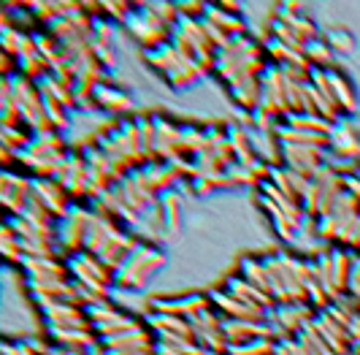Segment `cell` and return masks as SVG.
Segmentation results:
<instances>
[{
	"mask_svg": "<svg viewBox=\"0 0 360 355\" xmlns=\"http://www.w3.org/2000/svg\"><path fill=\"white\" fill-rule=\"evenodd\" d=\"M165 263V255H162L158 247H152V244H141V247L133 252V258L127 261L125 266L120 268L117 274H114V282L122 285V287H144L149 282V277L162 268Z\"/></svg>",
	"mask_w": 360,
	"mask_h": 355,
	"instance_id": "6da1fadb",
	"label": "cell"
},
{
	"mask_svg": "<svg viewBox=\"0 0 360 355\" xmlns=\"http://www.w3.org/2000/svg\"><path fill=\"white\" fill-rule=\"evenodd\" d=\"M282 152H285V163H288L290 171H295V174H301V177L314 179L317 177V171L325 168V149L282 144Z\"/></svg>",
	"mask_w": 360,
	"mask_h": 355,
	"instance_id": "7a4b0ae2",
	"label": "cell"
},
{
	"mask_svg": "<svg viewBox=\"0 0 360 355\" xmlns=\"http://www.w3.org/2000/svg\"><path fill=\"white\" fill-rule=\"evenodd\" d=\"M0 198L6 204V209L11 214H25L33 198V182L30 179L14 177V174H3L0 179Z\"/></svg>",
	"mask_w": 360,
	"mask_h": 355,
	"instance_id": "3957f363",
	"label": "cell"
},
{
	"mask_svg": "<svg viewBox=\"0 0 360 355\" xmlns=\"http://www.w3.org/2000/svg\"><path fill=\"white\" fill-rule=\"evenodd\" d=\"M33 193L44 204V209L52 214V220H57V217L65 220L68 217V190L57 179H36Z\"/></svg>",
	"mask_w": 360,
	"mask_h": 355,
	"instance_id": "277c9868",
	"label": "cell"
},
{
	"mask_svg": "<svg viewBox=\"0 0 360 355\" xmlns=\"http://www.w3.org/2000/svg\"><path fill=\"white\" fill-rule=\"evenodd\" d=\"M330 147L342 158H360V130L347 120H336L330 130Z\"/></svg>",
	"mask_w": 360,
	"mask_h": 355,
	"instance_id": "5b68a950",
	"label": "cell"
},
{
	"mask_svg": "<svg viewBox=\"0 0 360 355\" xmlns=\"http://www.w3.org/2000/svg\"><path fill=\"white\" fill-rule=\"evenodd\" d=\"M328 79H330V89H333V98H336V106L342 114H352L358 108V95L352 82L336 68H328Z\"/></svg>",
	"mask_w": 360,
	"mask_h": 355,
	"instance_id": "8992f818",
	"label": "cell"
},
{
	"mask_svg": "<svg viewBox=\"0 0 360 355\" xmlns=\"http://www.w3.org/2000/svg\"><path fill=\"white\" fill-rule=\"evenodd\" d=\"M87 223H90V214L84 209H73L65 220H63V244L68 249H79L84 247V233H87Z\"/></svg>",
	"mask_w": 360,
	"mask_h": 355,
	"instance_id": "52a82bcc",
	"label": "cell"
},
{
	"mask_svg": "<svg viewBox=\"0 0 360 355\" xmlns=\"http://www.w3.org/2000/svg\"><path fill=\"white\" fill-rule=\"evenodd\" d=\"M212 304H217V309L225 312L231 320H255V323H260V318H263V309H255V306L241 304L238 299H233L228 290L214 293V296H212Z\"/></svg>",
	"mask_w": 360,
	"mask_h": 355,
	"instance_id": "ba28073f",
	"label": "cell"
},
{
	"mask_svg": "<svg viewBox=\"0 0 360 355\" xmlns=\"http://www.w3.org/2000/svg\"><path fill=\"white\" fill-rule=\"evenodd\" d=\"M247 282L252 285V287H257L260 293H266L269 299H274V290H271V277H269V268H266V263L260 261H252V258H244L241 261V271H238Z\"/></svg>",
	"mask_w": 360,
	"mask_h": 355,
	"instance_id": "9c48e42d",
	"label": "cell"
},
{
	"mask_svg": "<svg viewBox=\"0 0 360 355\" xmlns=\"http://www.w3.org/2000/svg\"><path fill=\"white\" fill-rule=\"evenodd\" d=\"M95 104L101 108H108V111H127V108L133 106V101H130V95H127L125 89L106 87V85H101V87L95 89Z\"/></svg>",
	"mask_w": 360,
	"mask_h": 355,
	"instance_id": "30bf717a",
	"label": "cell"
},
{
	"mask_svg": "<svg viewBox=\"0 0 360 355\" xmlns=\"http://www.w3.org/2000/svg\"><path fill=\"white\" fill-rule=\"evenodd\" d=\"M333 255V285H336V290H339V296L349 290V282H352V271H355V261H352V255H347L342 249H336V252H330Z\"/></svg>",
	"mask_w": 360,
	"mask_h": 355,
	"instance_id": "8fae6325",
	"label": "cell"
},
{
	"mask_svg": "<svg viewBox=\"0 0 360 355\" xmlns=\"http://www.w3.org/2000/svg\"><path fill=\"white\" fill-rule=\"evenodd\" d=\"M288 125L304 130V133H311V136H325V139H330V130H333V123H328L317 114H292L288 117Z\"/></svg>",
	"mask_w": 360,
	"mask_h": 355,
	"instance_id": "7c38bea8",
	"label": "cell"
},
{
	"mask_svg": "<svg viewBox=\"0 0 360 355\" xmlns=\"http://www.w3.org/2000/svg\"><path fill=\"white\" fill-rule=\"evenodd\" d=\"M139 130H141V147H144V158L149 160L152 155H158V117H136Z\"/></svg>",
	"mask_w": 360,
	"mask_h": 355,
	"instance_id": "4fadbf2b",
	"label": "cell"
},
{
	"mask_svg": "<svg viewBox=\"0 0 360 355\" xmlns=\"http://www.w3.org/2000/svg\"><path fill=\"white\" fill-rule=\"evenodd\" d=\"M160 209H162V220H165V228L174 233L179 228V217H181V198L174 193V190H168V193H162L160 198Z\"/></svg>",
	"mask_w": 360,
	"mask_h": 355,
	"instance_id": "5bb4252c",
	"label": "cell"
},
{
	"mask_svg": "<svg viewBox=\"0 0 360 355\" xmlns=\"http://www.w3.org/2000/svg\"><path fill=\"white\" fill-rule=\"evenodd\" d=\"M304 57H307L309 66H314V68H328L330 66V60H333V52H330V46L325 44V41H309L307 49H304Z\"/></svg>",
	"mask_w": 360,
	"mask_h": 355,
	"instance_id": "9a60e30c",
	"label": "cell"
},
{
	"mask_svg": "<svg viewBox=\"0 0 360 355\" xmlns=\"http://www.w3.org/2000/svg\"><path fill=\"white\" fill-rule=\"evenodd\" d=\"M323 41L328 44V46H330V52L349 54L352 49H355V38L349 36L347 30H339V27H333V30H325Z\"/></svg>",
	"mask_w": 360,
	"mask_h": 355,
	"instance_id": "2e32d148",
	"label": "cell"
},
{
	"mask_svg": "<svg viewBox=\"0 0 360 355\" xmlns=\"http://www.w3.org/2000/svg\"><path fill=\"white\" fill-rule=\"evenodd\" d=\"M347 355H360V350H355V347H352V350H349Z\"/></svg>",
	"mask_w": 360,
	"mask_h": 355,
	"instance_id": "e0dca14e",
	"label": "cell"
}]
</instances>
